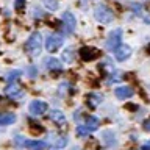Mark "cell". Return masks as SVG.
Listing matches in <instances>:
<instances>
[{
	"instance_id": "obj_1",
	"label": "cell",
	"mask_w": 150,
	"mask_h": 150,
	"mask_svg": "<svg viewBox=\"0 0 150 150\" xmlns=\"http://www.w3.org/2000/svg\"><path fill=\"white\" fill-rule=\"evenodd\" d=\"M42 50V36L39 31H35L25 42V52L30 56H38Z\"/></svg>"
},
{
	"instance_id": "obj_2",
	"label": "cell",
	"mask_w": 150,
	"mask_h": 150,
	"mask_svg": "<svg viewBox=\"0 0 150 150\" xmlns=\"http://www.w3.org/2000/svg\"><path fill=\"white\" fill-rule=\"evenodd\" d=\"M94 17L97 19L100 23H111L112 19H114V13L112 9H110L106 5H98L94 9Z\"/></svg>"
},
{
	"instance_id": "obj_3",
	"label": "cell",
	"mask_w": 150,
	"mask_h": 150,
	"mask_svg": "<svg viewBox=\"0 0 150 150\" xmlns=\"http://www.w3.org/2000/svg\"><path fill=\"white\" fill-rule=\"evenodd\" d=\"M63 44H64V38L61 35H56V33H52V35H49L45 39V49L49 53L58 52L61 47H63Z\"/></svg>"
},
{
	"instance_id": "obj_4",
	"label": "cell",
	"mask_w": 150,
	"mask_h": 150,
	"mask_svg": "<svg viewBox=\"0 0 150 150\" xmlns=\"http://www.w3.org/2000/svg\"><path fill=\"white\" fill-rule=\"evenodd\" d=\"M120 41H122V30L120 28H116V30H112L110 33V38L106 39V49L108 50H111V52H114L117 47L120 45Z\"/></svg>"
},
{
	"instance_id": "obj_5",
	"label": "cell",
	"mask_w": 150,
	"mask_h": 150,
	"mask_svg": "<svg viewBox=\"0 0 150 150\" xmlns=\"http://www.w3.org/2000/svg\"><path fill=\"white\" fill-rule=\"evenodd\" d=\"M28 110H30V112L33 116H42L47 112V110H49V105L42 100H33L30 103V108H28Z\"/></svg>"
},
{
	"instance_id": "obj_6",
	"label": "cell",
	"mask_w": 150,
	"mask_h": 150,
	"mask_svg": "<svg viewBox=\"0 0 150 150\" xmlns=\"http://www.w3.org/2000/svg\"><path fill=\"white\" fill-rule=\"evenodd\" d=\"M63 23L66 27V31L67 33H74L75 31V27H77V21H75V16L72 13H64L63 14Z\"/></svg>"
},
{
	"instance_id": "obj_7",
	"label": "cell",
	"mask_w": 150,
	"mask_h": 150,
	"mask_svg": "<svg viewBox=\"0 0 150 150\" xmlns=\"http://www.w3.org/2000/svg\"><path fill=\"white\" fill-rule=\"evenodd\" d=\"M80 56L83 61H92L98 56V50L94 47H83V49H80Z\"/></svg>"
},
{
	"instance_id": "obj_8",
	"label": "cell",
	"mask_w": 150,
	"mask_h": 150,
	"mask_svg": "<svg viewBox=\"0 0 150 150\" xmlns=\"http://www.w3.org/2000/svg\"><path fill=\"white\" fill-rule=\"evenodd\" d=\"M5 94L11 98H21L23 96V89L19 84L13 83V84H8V88H5Z\"/></svg>"
},
{
	"instance_id": "obj_9",
	"label": "cell",
	"mask_w": 150,
	"mask_h": 150,
	"mask_svg": "<svg viewBox=\"0 0 150 150\" xmlns=\"http://www.w3.org/2000/svg\"><path fill=\"white\" fill-rule=\"evenodd\" d=\"M114 96L119 98V100H127V98H130L133 96V89L130 86H119V88H116Z\"/></svg>"
},
{
	"instance_id": "obj_10",
	"label": "cell",
	"mask_w": 150,
	"mask_h": 150,
	"mask_svg": "<svg viewBox=\"0 0 150 150\" xmlns=\"http://www.w3.org/2000/svg\"><path fill=\"white\" fill-rule=\"evenodd\" d=\"M130 55H131V49L128 45H119L114 50V56H116L117 61H125Z\"/></svg>"
},
{
	"instance_id": "obj_11",
	"label": "cell",
	"mask_w": 150,
	"mask_h": 150,
	"mask_svg": "<svg viewBox=\"0 0 150 150\" xmlns=\"http://www.w3.org/2000/svg\"><path fill=\"white\" fill-rule=\"evenodd\" d=\"M22 147L30 149V150H45L47 142L45 141H23Z\"/></svg>"
},
{
	"instance_id": "obj_12",
	"label": "cell",
	"mask_w": 150,
	"mask_h": 150,
	"mask_svg": "<svg viewBox=\"0 0 150 150\" xmlns=\"http://www.w3.org/2000/svg\"><path fill=\"white\" fill-rule=\"evenodd\" d=\"M50 120L55 122V124H58V125H63L64 122H66V116H64L63 111L52 110V111H50Z\"/></svg>"
},
{
	"instance_id": "obj_13",
	"label": "cell",
	"mask_w": 150,
	"mask_h": 150,
	"mask_svg": "<svg viewBox=\"0 0 150 150\" xmlns=\"http://www.w3.org/2000/svg\"><path fill=\"white\" fill-rule=\"evenodd\" d=\"M16 122V114L14 112H2L0 114V125H11Z\"/></svg>"
},
{
	"instance_id": "obj_14",
	"label": "cell",
	"mask_w": 150,
	"mask_h": 150,
	"mask_svg": "<svg viewBox=\"0 0 150 150\" xmlns=\"http://www.w3.org/2000/svg\"><path fill=\"white\" fill-rule=\"evenodd\" d=\"M44 63H45V67L49 70H61V67H63L61 63L56 58H45Z\"/></svg>"
},
{
	"instance_id": "obj_15",
	"label": "cell",
	"mask_w": 150,
	"mask_h": 150,
	"mask_svg": "<svg viewBox=\"0 0 150 150\" xmlns=\"http://www.w3.org/2000/svg\"><path fill=\"white\" fill-rule=\"evenodd\" d=\"M100 102H102V96H100V94H89V96H88V103H89V106L96 108Z\"/></svg>"
},
{
	"instance_id": "obj_16",
	"label": "cell",
	"mask_w": 150,
	"mask_h": 150,
	"mask_svg": "<svg viewBox=\"0 0 150 150\" xmlns=\"http://www.w3.org/2000/svg\"><path fill=\"white\" fill-rule=\"evenodd\" d=\"M86 125H88L91 130H96L97 127L100 125V120H98L97 117H94V116H88V117H86Z\"/></svg>"
},
{
	"instance_id": "obj_17",
	"label": "cell",
	"mask_w": 150,
	"mask_h": 150,
	"mask_svg": "<svg viewBox=\"0 0 150 150\" xmlns=\"http://www.w3.org/2000/svg\"><path fill=\"white\" fill-rule=\"evenodd\" d=\"M75 131H77V134L80 136V138H84V136H88V134H91V128H89V127L88 125H78L77 127V130H75Z\"/></svg>"
},
{
	"instance_id": "obj_18",
	"label": "cell",
	"mask_w": 150,
	"mask_h": 150,
	"mask_svg": "<svg viewBox=\"0 0 150 150\" xmlns=\"http://www.w3.org/2000/svg\"><path fill=\"white\" fill-rule=\"evenodd\" d=\"M74 59V49H67L63 52V61L64 63H72Z\"/></svg>"
},
{
	"instance_id": "obj_19",
	"label": "cell",
	"mask_w": 150,
	"mask_h": 150,
	"mask_svg": "<svg viewBox=\"0 0 150 150\" xmlns=\"http://www.w3.org/2000/svg\"><path fill=\"white\" fill-rule=\"evenodd\" d=\"M52 144H53L55 147H64V145L67 144V138H66V136H56V139Z\"/></svg>"
},
{
	"instance_id": "obj_20",
	"label": "cell",
	"mask_w": 150,
	"mask_h": 150,
	"mask_svg": "<svg viewBox=\"0 0 150 150\" xmlns=\"http://www.w3.org/2000/svg\"><path fill=\"white\" fill-rule=\"evenodd\" d=\"M42 2H44V6L47 9H50V11L58 9V2H56V0H42Z\"/></svg>"
},
{
	"instance_id": "obj_21",
	"label": "cell",
	"mask_w": 150,
	"mask_h": 150,
	"mask_svg": "<svg viewBox=\"0 0 150 150\" xmlns=\"http://www.w3.org/2000/svg\"><path fill=\"white\" fill-rule=\"evenodd\" d=\"M21 75H22V70H13V72H9V74H8L6 80H8V81H11V80H16V78H19Z\"/></svg>"
},
{
	"instance_id": "obj_22",
	"label": "cell",
	"mask_w": 150,
	"mask_h": 150,
	"mask_svg": "<svg viewBox=\"0 0 150 150\" xmlns=\"http://www.w3.org/2000/svg\"><path fill=\"white\" fill-rule=\"evenodd\" d=\"M23 6H25V0H16V3H14V8H16L17 11H22Z\"/></svg>"
},
{
	"instance_id": "obj_23",
	"label": "cell",
	"mask_w": 150,
	"mask_h": 150,
	"mask_svg": "<svg viewBox=\"0 0 150 150\" xmlns=\"http://www.w3.org/2000/svg\"><path fill=\"white\" fill-rule=\"evenodd\" d=\"M27 70H28V74H30V77H36V74H38L36 67H33V66H31V67H28Z\"/></svg>"
},
{
	"instance_id": "obj_24",
	"label": "cell",
	"mask_w": 150,
	"mask_h": 150,
	"mask_svg": "<svg viewBox=\"0 0 150 150\" xmlns=\"http://www.w3.org/2000/svg\"><path fill=\"white\" fill-rule=\"evenodd\" d=\"M141 150H150V141H145V142L141 145Z\"/></svg>"
},
{
	"instance_id": "obj_25",
	"label": "cell",
	"mask_w": 150,
	"mask_h": 150,
	"mask_svg": "<svg viewBox=\"0 0 150 150\" xmlns=\"http://www.w3.org/2000/svg\"><path fill=\"white\" fill-rule=\"evenodd\" d=\"M23 141H25V139H22V136H17V138H16V144L17 145H22Z\"/></svg>"
},
{
	"instance_id": "obj_26",
	"label": "cell",
	"mask_w": 150,
	"mask_h": 150,
	"mask_svg": "<svg viewBox=\"0 0 150 150\" xmlns=\"http://www.w3.org/2000/svg\"><path fill=\"white\" fill-rule=\"evenodd\" d=\"M144 130H147V131H150V120H147L144 124Z\"/></svg>"
}]
</instances>
